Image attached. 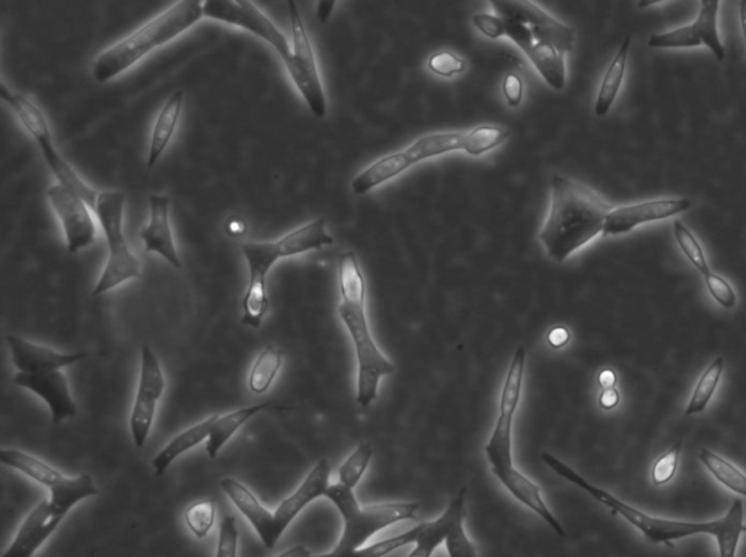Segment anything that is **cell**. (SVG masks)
I'll return each instance as SVG.
<instances>
[{
  "instance_id": "obj_1",
  "label": "cell",
  "mask_w": 746,
  "mask_h": 557,
  "mask_svg": "<svg viewBox=\"0 0 746 557\" xmlns=\"http://www.w3.org/2000/svg\"><path fill=\"white\" fill-rule=\"evenodd\" d=\"M543 461L554 473L559 474L567 482L573 483L577 488L585 490L586 493L596 499L599 504L611 509L612 514L620 515L637 530L645 534L647 540L652 543H665L672 547V541L682 540L685 537L697 536V534H709L713 536L719 546V557H735L741 534L746 533L744 524V502L735 499L728 514L719 520L709 523H687V521L663 520V518L650 517L645 512L639 511L634 506L626 504L615 498L604 489L596 488L577 474L572 467L564 464L554 455L545 453Z\"/></svg>"
},
{
  "instance_id": "obj_2",
  "label": "cell",
  "mask_w": 746,
  "mask_h": 557,
  "mask_svg": "<svg viewBox=\"0 0 746 557\" xmlns=\"http://www.w3.org/2000/svg\"><path fill=\"white\" fill-rule=\"evenodd\" d=\"M526 352L524 348L516 349L510 362L508 375L503 383L502 393L499 401V418L494 426L493 434L484 447L487 461L493 476L505 486L506 490L516 499L524 504L526 508L543 518L545 523L553 528L554 533L560 537L566 536L560 521L554 517L547 504L544 502L540 486L535 485L531 479L516 469L512 455V428L513 418L518 410L521 400L522 384H524Z\"/></svg>"
},
{
  "instance_id": "obj_3",
  "label": "cell",
  "mask_w": 746,
  "mask_h": 557,
  "mask_svg": "<svg viewBox=\"0 0 746 557\" xmlns=\"http://www.w3.org/2000/svg\"><path fill=\"white\" fill-rule=\"evenodd\" d=\"M612 210L602 197L563 175L551 178V202L540 232L547 256L563 263L604 231Z\"/></svg>"
},
{
  "instance_id": "obj_4",
  "label": "cell",
  "mask_w": 746,
  "mask_h": 557,
  "mask_svg": "<svg viewBox=\"0 0 746 557\" xmlns=\"http://www.w3.org/2000/svg\"><path fill=\"white\" fill-rule=\"evenodd\" d=\"M339 289V315L356 352V400L360 406L369 407L378 397L379 381L394 374L395 368L373 340L366 317V280L353 251L339 257Z\"/></svg>"
},
{
  "instance_id": "obj_5",
  "label": "cell",
  "mask_w": 746,
  "mask_h": 557,
  "mask_svg": "<svg viewBox=\"0 0 746 557\" xmlns=\"http://www.w3.org/2000/svg\"><path fill=\"white\" fill-rule=\"evenodd\" d=\"M334 243L333 237L325 228L324 219L309 222L304 227L289 232L274 243H245L241 245L242 254L248 263L247 291L242 299L241 323L251 329H258L269 311V294H267V275L270 269L282 259L299 256L312 250H320L325 245Z\"/></svg>"
},
{
  "instance_id": "obj_6",
  "label": "cell",
  "mask_w": 746,
  "mask_h": 557,
  "mask_svg": "<svg viewBox=\"0 0 746 557\" xmlns=\"http://www.w3.org/2000/svg\"><path fill=\"white\" fill-rule=\"evenodd\" d=\"M203 17V2L199 0L174 3L135 33L102 52L92 63V76L98 84H107L135 66L146 54L186 33Z\"/></svg>"
},
{
  "instance_id": "obj_7",
  "label": "cell",
  "mask_w": 746,
  "mask_h": 557,
  "mask_svg": "<svg viewBox=\"0 0 746 557\" xmlns=\"http://www.w3.org/2000/svg\"><path fill=\"white\" fill-rule=\"evenodd\" d=\"M325 498L330 499L339 509L343 518V533L331 552L311 557H353L376 533L400 521L413 520L419 509L417 502L360 506L353 489L340 483L330 485Z\"/></svg>"
},
{
  "instance_id": "obj_8",
  "label": "cell",
  "mask_w": 746,
  "mask_h": 557,
  "mask_svg": "<svg viewBox=\"0 0 746 557\" xmlns=\"http://www.w3.org/2000/svg\"><path fill=\"white\" fill-rule=\"evenodd\" d=\"M126 196L121 192L98 194L95 215L107 240L108 260L92 295L98 296L123 285L127 280L140 278L142 266L124 238L123 216Z\"/></svg>"
},
{
  "instance_id": "obj_9",
  "label": "cell",
  "mask_w": 746,
  "mask_h": 557,
  "mask_svg": "<svg viewBox=\"0 0 746 557\" xmlns=\"http://www.w3.org/2000/svg\"><path fill=\"white\" fill-rule=\"evenodd\" d=\"M0 461L5 466L11 467L31 477L35 482L50 490V501L59 506L65 512H70L73 506L84 501L86 498L98 495V488L94 479L89 474L70 477L63 476L56 469L38 460L33 455L22 453V451L3 448L0 451Z\"/></svg>"
},
{
  "instance_id": "obj_10",
  "label": "cell",
  "mask_w": 746,
  "mask_h": 557,
  "mask_svg": "<svg viewBox=\"0 0 746 557\" xmlns=\"http://www.w3.org/2000/svg\"><path fill=\"white\" fill-rule=\"evenodd\" d=\"M290 24H292V57L285 63L290 79L296 89L301 92L306 105L311 113L318 119L327 116V100H325L323 84H321L320 72H318L317 59L314 49L298 5L288 2Z\"/></svg>"
},
{
  "instance_id": "obj_11",
  "label": "cell",
  "mask_w": 746,
  "mask_h": 557,
  "mask_svg": "<svg viewBox=\"0 0 746 557\" xmlns=\"http://www.w3.org/2000/svg\"><path fill=\"white\" fill-rule=\"evenodd\" d=\"M203 14L206 18L234 25L257 35L276 50L283 65L292 57L288 38L250 0H207L203 2Z\"/></svg>"
},
{
  "instance_id": "obj_12",
  "label": "cell",
  "mask_w": 746,
  "mask_h": 557,
  "mask_svg": "<svg viewBox=\"0 0 746 557\" xmlns=\"http://www.w3.org/2000/svg\"><path fill=\"white\" fill-rule=\"evenodd\" d=\"M165 391V378L161 364L151 346L143 345L139 388L135 406L130 415V431L137 448L145 447L155 419L156 404Z\"/></svg>"
},
{
  "instance_id": "obj_13",
  "label": "cell",
  "mask_w": 746,
  "mask_h": 557,
  "mask_svg": "<svg viewBox=\"0 0 746 557\" xmlns=\"http://www.w3.org/2000/svg\"><path fill=\"white\" fill-rule=\"evenodd\" d=\"M47 199L62 224L69 254L79 253L95 243L97 225L84 199L59 183L47 190Z\"/></svg>"
},
{
  "instance_id": "obj_14",
  "label": "cell",
  "mask_w": 746,
  "mask_h": 557,
  "mask_svg": "<svg viewBox=\"0 0 746 557\" xmlns=\"http://www.w3.org/2000/svg\"><path fill=\"white\" fill-rule=\"evenodd\" d=\"M720 3L717 0H703L696 21L691 25L677 28L665 34H653L649 38L652 49H691L701 44L712 50L714 57L722 62L726 57L725 47L717 31V15Z\"/></svg>"
},
{
  "instance_id": "obj_15",
  "label": "cell",
  "mask_w": 746,
  "mask_h": 557,
  "mask_svg": "<svg viewBox=\"0 0 746 557\" xmlns=\"http://www.w3.org/2000/svg\"><path fill=\"white\" fill-rule=\"evenodd\" d=\"M500 18L513 19L528 25L534 35V40L544 41L556 47L560 53H570L575 46L576 31L561 24L556 18L548 15L535 2L525 0H506V2H492Z\"/></svg>"
},
{
  "instance_id": "obj_16",
  "label": "cell",
  "mask_w": 746,
  "mask_h": 557,
  "mask_svg": "<svg viewBox=\"0 0 746 557\" xmlns=\"http://www.w3.org/2000/svg\"><path fill=\"white\" fill-rule=\"evenodd\" d=\"M66 515L68 512L54 505L50 499H43L22 521L17 536L2 557H33L53 536Z\"/></svg>"
},
{
  "instance_id": "obj_17",
  "label": "cell",
  "mask_w": 746,
  "mask_h": 557,
  "mask_svg": "<svg viewBox=\"0 0 746 557\" xmlns=\"http://www.w3.org/2000/svg\"><path fill=\"white\" fill-rule=\"evenodd\" d=\"M12 383L17 387L33 391L35 396L46 401L54 425L73 419L78 413V406L70 393L68 378L60 371H40L27 374L18 372Z\"/></svg>"
},
{
  "instance_id": "obj_18",
  "label": "cell",
  "mask_w": 746,
  "mask_h": 557,
  "mask_svg": "<svg viewBox=\"0 0 746 557\" xmlns=\"http://www.w3.org/2000/svg\"><path fill=\"white\" fill-rule=\"evenodd\" d=\"M690 208L691 202L688 199H662L621 206L608 213L602 234L605 237L627 234L646 222L671 218V216L687 212Z\"/></svg>"
},
{
  "instance_id": "obj_19",
  "label": "cell",
  "mask_w": 746,
  "mask_h": 557,
  "mask_svg": "<svg viewBox=\"0 0 746 557\" xmlns=\"http://www.w3.org/2000/svg\"><path fill=\"white\" fill-rule=\"evenodd\" d=\"M330 471L331 467L327 458H321L311 473L305 477L302 485L277 506L276 511L273 512V536L276 543L306 506L315 499L325 496V492L330 488Z\"/></svg>"
},
{
  "instance_id": "obj_20",
  "label": "cell",
  "mask_w": 746,
  "mask_h": 557,
  "mask_svg": "<svg viewBox=\"0 0 746 557\" xmlns=\"http://www.w3.org/2000/svg\"><path fill=\"white\" fill-rule=\"evenodd\" d=\"M9 349H11L12 364L17 366L19 372L60 371L66 366L76 364L86 358V353H60L47 346L28 342L15 334L6 336Z\"/></svg>"
},
{
  "instance_id": "obj_21",
  "label": "cell",
  "mask_w": 746,
  "mask_h": 557,
  "mask_svg": "<svg viewBox=\"0 0 746 557\" xmlns=\"http://www.w3.org/2000/svg\"><path fill=\"white\" fill-rule=\"evenodd\" d=\"M149 209V224L140 231V240L145 244V250L148 253H158L172 266L181 269L183 264L178 257L170 225V199L167 196L152 194L149 197Z\"/></svg>"
},
{
  "instance_id": "obj_22",
  "label": "cell",
  "mask_w": 746,
  "mask_h": 557,
  "mask_svg": "<svg viewBox=\"0 0 746 557\" xmlns=\"http://www.w3.org/2000/svg\"><path fill=\"white\" fill-rule=\"evenodd\" d=\"M221 488L225 492V495L242 512V515L253 525L264 546L267 549H273L277 544L273 536V512L264 508L247 486L242 485V483L232 479V477L223 479Z\"/></svg>"
},
{
  "instance_id": "obj_23",
  "label": "cell",
  "mask_w": 746,
  "mask_h": 557,
  "mask_svg": "<svg viewBox=\"0 0 746 557\" xmlns=\"http://www.w3.org/2000/svg\"><path fill=\"white\" fill-rule=\"evenodd\" d=\"M184 92L177 91L168 98L167 103L162 107L161 113L156 117L155 126H153L151 135V145H149L148 168L155 167L159 158L164 155L165 149L170 145L172 136L177 130L180 122L181 110H183Z\"/></svg>"
},
{
  "instance_id": "obj_24",
  "label": "cell",
  "mask_w": 746,
  "mask_h": 557,
  "mask_svg": "<svg viewBox=\"0 0 746 557\" xmlns=\"http://www.w3.org/2000/svg\"><path fill=\"white\" fill-rule=\"evenodd\" d=\"M216 416L218 415L210 416L209 419L203 420V422L197 423V425L188 428L187 431L181 432L180 435L175 436L170 444L153 458L152 467L153 470H155V476H164L168 469H170L171 464L174 463L181 454L190 451L191 448L202 444L204 439L209 438Z\"/></svg>"
},
{
  "instance_id": "obj_25",
  "label": "cell",
  "mask_w": 746,
  "mask_h": 557,
  "mask_svg": "<svg viewBox=\"0 0 746 557\" xmlns=\"http://www.w3.org/2000/svg\"><path fill=\"white\" fill-rule=\"evenodd\" d=\"M465 496L467 490H459L443 511L448 518L445 546L449 557H477V549L464 530Z\"/></svg>"
},
{
  "instance_id": "obj_26",
  "label": "cell",
  "mask_w": 746,
  "mask_h": 557,
  "mask_svg": "<svg viewBox=\"0 0 746 557\" xmlns=\"http://www.w3.org/2000/svg\"><path fill=\"white\" fill-rule=\"evenodd\" d=\"M0 97L14 111L19 122L33 136L35 142L41 143L44 140L51 139L50 127L46 116H44L43 111L33 101L28 100L24 95L11 91L3 82L0 85Z\"/></svg>"
},
{
  "instance_id": "obj_27",
  "label": "cell",
  "mask_w": 746,
  "mask_h": 557,
  "mask_svg": "<svg viewBox=\"0 0 746 557\" xmlns=\"http://www.w3.org/2000/svg\"><path fill=\"white\" fill-rule=\"evenodd\" d=\"M410 167H413V164L404 151L378 159L352 181L353 193L359 196L369 193L376 186H381L385 181L403 174Z\"/></svg>"
},
{
  "instance_id": "obj_28",
  "label": "cell",
  "mask_w": 746,
  "mask_h": 557,
  "mask_svg": "<svg viewBox=\"0 0 746 557\" xmlns=\"http://www.w3.org/2000/svg\"><path fill=\"white\" fill-rule=\"evenodd\" d=\"M273 407L272 404H258V406L244 407V409L235 410V412L228 413V415L216 416L215 423H213L212 431H210L209 438L206 442V453L210 458L218 457L226 442L235 435V432L241 428L242 425L248 422L251 418H254L258 413L263 410Z\"/></svg>"
},
{
  "instance_id": "obj_29",
  "label": "cell",
  "mask_w": 746,
  "mask_h": 557,
  "mask_svg": "<svg viewBox=\"0 0 746 557\" xmlns=\"http://www.w3.org/2000/svg\"><path fill=\"white\" fill-rule=\"evenodd\" d=\"M631 38L627 37L621 44V49L615 54L610 68L605 72L602 79L601 88H599L598 98L595 103V114L598 117H605L610 113L612 104L615 103L621 85H623L624 75H626L627 57L630 52Z\"/></svg>"
},
{
  "instance_id": "obj_30",
  "label": "cell",
  "mask_w": 746,
  "mask_h": 557,
  "mask_svg": "<svg viewBox=\"0 0 746 557\" xmlns=\"http://www.w3.org/2000/svg\"><path fill=\"white\" fill-rule=\"evenodd\" d=\"M525 54L551 88L557 89V91L564 88V85H566V63H564L563 53H560L551 44L537 41V43L532 44L531 49Z\"/></svg>"
},
{
  "instance_id": "obj_31",
  "label": "cell",
  "mask_w": 746,
  "mask_h": 557,
  "mask_svg": "<svg viewBox=\"0 0 746 557\" xmlns=\"http://www.w3.org/2000/svg\"><path fill=\"white\" fill-rule=\"evenodd\" d=\"M464 136L465 133L461 132L432 133V135L423 136V138L411 143L404 152H406L411 164L414 165L417 162L424 161V159L458 151L462 148Z\"/></svg>"
},
{
  "instance_id": "obj_32",
  "label": "cell",
  "mask_w": 746,
  "mask_h": 557,
  "mask_svg": "<svg viewBox=\"0 0 746 557\" xmlns=\"http://www.w3.org/2000/svg\"><path fill=\"white\" fill-rule=\"evenodd\" d=\"M282 364V350L274 348V346H267V348L261 350L250 372V380H248L250 390L254 394L266 393L270 385L273 384L277 372L282 368Z\"/></svg>"
},
{
  "instance_id": "obj_33",
  "label": "cell",
  "mask_w": 746,
  "mask_h": 557,
  "mask_svg": "<svg viewBox=\"0 0 746 557\" xmlns=\"http://www.w3.org/2000/svg\"><path fill=\"white\" fill-rule=\"evenodd\" d=\"M701 463L707 467V470L719 480L722 485L728 486L730 490L738 493V495L745 496L746 498V476L741 470L736 469L733 464L726 461L725 458L719 457L712 453V451L703 450L700 451Z\"/></svg>"
},
{
  "instance_id": "obj_34",
  "label": "cell",
  "mask_w": 746,
  "mask_h": 557,
  "mask_svg": "<svg viewBox=\"0 0 746 557\" xmlns=\"http://www.w3.org/2000/svg\"><path fill=\"white\" fill-rule=\"evenodd\" d=\"M508 136L509 132L505 127L478 126L470 133H465L461 151L467 152L471 157H480L502 145Z\"/></svg>"
},
{
  "instance_id": "obj_35",
  "label": "cell",
  "mask_w": 746,
  "mask_h": 557,
  "mask_svg": "<svg viewBox=\"0 0 746 557\" xmlns=\"http://www.w3.org/2000/svg\"><path fill=\"white\" fill-rule=\"evenodd\" d=\"M722 374L723 358H717L706 369V372L701 375L696 391H694L693 397H691L690 403H688L687 410H685V415H698V413H703L706 410L710 400H712L714 391H716L717 384H719L720 378H722Z\"/></svg>"
},
{
  "instance_id": "obj_36",
  "label": "cell",
  "mask_w": 746,
  "mask_h": 557,
  "mask_svg": "<svg viewBox=\"0 0 746 557\" xmlns=\"http://www.w3.org/2000/svg\"><path fill=\"white\" fill-rule=\"evenodd\" d=\"M446 533H448V518H446L445 512L438 520L419 524L416 547L408 557H432L436 547L445 543Z\"/></svg>"
},
{
  "instance_id": "obj_37",
  "label": "cell",
  "mask_w": 746,
  "mask_h": 557,
  "mask_svg": "<svg viewBox=\"0 0 746 557\" xmlns=\"http://www.w3.org/2000/svg\"><path fill=\"white\" fill-rule=\"evenodd\" d=\"M373 457V450L371 445L360 444L359 447L350 454V457L341 464L339 469L340 485L346 486L349 489H355L359 485L360 479L368 469L369 464Z\"/></svg>"
},
{
  "instance_id": "obj_38",
  "label": "cell",
  "mask_w": 746,
  "mask_h": 557,
  "mask_svg": "<svg viewBox=\"0 0 746 557\" xmlns=\"http://www.w3.org/2000/svg\"><path fill=\"white\" fill-rule=\"evenodd\" d=\"M216 520V506L213 501H197L188 506L186 523L197 539H204L212 530Z\"/></svg>"
},
{
  "instance_id": "obj_39",
  "label": "cell",
  "mask_w": 746,
  "mask_h": 557,
  "mask_svg": "<svg viewBox=\"0 0 746 557\" xmlns=\"http://www.w3.org/2000/svg\"><path fill=\"white\" fill-rule=\"evenodd\" d=\"M672 228H674V235L677 238V243L681 247L682 253L696 266L701 275L706 276L710 272L709 263H707L703 248H701L697 238L694 237L693 232L679 221H674Z\"/></svg>"
},
{
  "instance_id": "obj_40",
  "label": "cell",
  "mask_w": 746,
  "mask_h": 557,
  "mask_svg": "<svg viewBox=\"0 0 746 557\" xmlns=\"http://www.w3.org/2000/svg\"><path fill=\"white\" fill-rule=\"evenodd\" d=\"M681 448L682 442H675L665 454L658 458L652 470V479L655 485L662 486L671 482L672 477L675 476V471H677Z\"/></svg>"
},
{
  "instance_id": "obj_41",
  "label": "cell",
  "mask_w": 746,
  "mask_h": 557,
  "mask_svg": "<svg viewBox=\"0 0 746 557\" xmlns=\"http://www.w3.org/2000/svg\"><path fill=\"white\" fill-rule=\"evenodd\" d=\"M238 527L235 515H226L219 527L218 549L216 557H237L238 555Z\"/></svg>"
},
{
  "instance_id": "obj_42",
  "label": "cell",
  "mask_w": 746,
  "mask_h": 557,
  "mask_svg": "<svg viewBox=\"0 0 746 557\" xmlns=\"http://www.w3.org/2000/svg\"><path fill=\"white\" fill-rule=\"evenodd\" d=\"M427 65H429V69L432 70L435 75L443 76V78H451V76L464 72L465 68H467L465 60L452 52H439L433 54Z\"/></svg>"
},
{
  "instance_id": "obj_43",
  "label": "cell",
  "mask_w": 746,
  "mask_h": 557,
  "mask_svg": "<svg viewBox=\"0 0 746 557\" xmlns=\"http://www.w3.org/2000/svg\"><path fill=\"white\" fill-rule=\"evenodd\" d=\"M706 280L707 289H709L710 295L722 305L723 308H735L736 295L733 291L732 286L728 280L723 279L722 276L716 275V273L709 272L704 276Z\"/></svg>"
},
{
  "instance_id": "obj_44",
  "label": "cell",
  "mask_w": 746,
  "mask_h": 557,
  "mask_svg": "<svg viewBox=\"0 0 746 557\" xmlns=\"http://www.w3.org/2000/svg\"><path fill=\"white\" fill-rule=\"evenodd\" d=\"M503 19H505V35H508L510 40L515 41L522 52H528L534 44V35H532L528 25L513 21V19Z\"/></svg>"
},
{
  "instance_id": "obj_45",
  "label": "cell",
  "mask_w": 746,
  "mask_h": 557,
  "mask_svg": "<svg viewBox=\"0 0 746 557\" xmlns=\"http://www.w3.org/2000/svg\"><path fill=\"white\" fill-rule=\"evenodd\" d=\"M473 24L481 33L493 40L505 35V19L503 18L489 14H477L473 17Z\"/></svg>"
},
{
  "instance_id": "obj_46",
  "label": "cell",
  "mask_w": 746,
  "mask_h": 557,
  "mask_svg": "<svg viewBox=\"0 0 746 557\" xmlns=\"http://www.w3.org/2000/svg\"><path fill=\"white\" fill-rule=\"evenodd\" d=\"M503 94H505L506 101L512 107H518L522 103V97H524V82L522 78L516 73H509L503 81Z\"/></svg>"
},
{
  "instance_id": "obj_47",
  "label": "cell",
  "mask_w": 746,
  "mask_h": 557,
  "mask_svg": "<svg viewBox=\"0 0 746 557\" xmlns=\"http://www.w3.org/2000/svg\"><path fill=\"white\" fill-rule=\"evenodd\" d=\"M618 401H620V393L615 388H605L602 391L599 404H601L602 409L610 410L617 406Z\"/></svg>"
},
{
  "instance_id": "obj_48",
  "label": "cell",
  "mask_w": 746,
  "mask_h": 557,
  "mask_svg": "<svg viewBox=\"0 0 746 557\" xmlns=\"http://www.w3.org/2000/svg\"><path fill=\"white\" fill-rule=\"evenodd\" d=\"M548 340L554 348H561L569 342V331L563 329V327H557V329L551 330L548 334Z\"/></svg>"
},
{
  "instance_id": "obj_49",
  "label": "cell",
  "mask_w": 746,
  "mask_h": 557,
  "mask_svg": "<svg viewBox=\"0 0 746 557\" xmlns=\"http://www.w3.org/2000/svg\"><path fill=\"white\" fill-rule=\"evenodd\" d=\"M245 228L247 227H245L244 219L237 218V216L228 219V222H226L225 225L226 232H228L231 237H241L245 232Z\"/></svg>"
},
{
  "instance_id": "obj_50",
  "label": "cell",
  "mask_w": 746,
  "mask_h": 557,
  "mask_svg": "<svg viewBox=\"0 0 746 557\" xmlns=\"http://www.w3.org/2000/svg\"><path fill=\"white\" fill-rule=\"evenodd\" d=\"M334 8H336V2H318L317 5V17L321 22H327L333 14Z\"/></svg>"
},
{
  "instance_id": "obj_51",
  "label": "cell",
  "mask_w": 746,
  "mask_h": 557,
  "mask_svg": "<svg viewBox=\"0 0 746 557\" xmlns=\"http://www.w3.org/2000/svg\"><path fill=\"white\" fill-rule=\"evenodd\" d=\"M615 383H617V377H615L614 372L610 371V369H605L599 375V384L602 385L604 390L605 388H614Z\"/></svg>"
},
{
  "instance_id": "obj_52",
  "label": "cell",
  "mask_w": 746,
  "mask_h": 557,
  "mask_svg": "<svg viewBox=\"0 0 746 557\" xmlns=\"http://www.w3.org/2000/svg\"><path fill=\"white\" fill-rule=\"evenodd\" d=\"M277 557H311V552L305 546L299 544V546L292 547V549L286 550Z\"/></svg>"
},
{
  "instance_id": "obj_53",
  "label": "cell",
  "mask_w": 746,
  "mask_h": 557,
  "mask_svg": "<svg viewBox=\"0 0 746 557\" xmlns=\"http://www.w3.org/2000/svg\"><path fill=\"white\" fill-rule=\"evenodd\" d=\"M741 25L742 33H744L746 43V0H744V2H741Z\"/></svg>"
}]
</instances>
